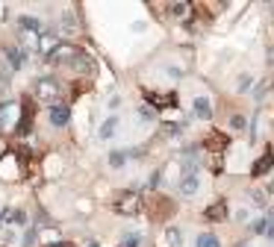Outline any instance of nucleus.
I'll return each mask as SVG.
<instances>
[{"mask_svg":"<svg viewBox=\"0 0 274 247\" xmlns=\"http://www.w3.org/2000/svg\"><path fill=\"white\" fill-rule=\"evenodd\" d=\"M112 206H115V212H121V215H136V212H139V194H136V191H121L118 197L112 200Z\"/></svg>","mask_w":274,"mask_h":247,"instance_id":"obj_1","label":"nucleus"},{"mask_svg":"<svg viewBox=\"0 0 274 247\" xmlns=\"http://www.w3.org/2000/svg\"><path fill=\"white\" fill-rule=\"evenodd\" d=\"M36 94L38 100H48V103H56V97H59V82L56 80H38L36 82Z\"/></svg>","mask_w":274,"mask_h":247,"instance_id":"obj_2","label":"nucleus"},{"mask_svg":"<svg viewBox=\"0 0 274 247\" xmlns=\"http://www.w3.org/2000/svg\"><path fill=\"white\" fill-rule=\"evenodd\" d=\"M171 212H174V203H168V200H162L159 194H156V197L151 200V215H154L156 221H159V218H168Z\"/></svg>","mask_w":274,"mask_h":247,"instance_id":"obj_3","label":"nucleus"},{"mask_svg":"<svg viewBox=\"0 0 274 247\" xmlns=\"http://www.w3.org/2000/svg\"><path fill=\"white\" fill-rule=\"evenodd\" d=\"M195 191H198V174L189 171V174L180 176V194H183V197H192Z\"/></svg>","mask_w":274,"mask_h":247,"instance_id":"obj_4","label":"nucleus"},{"mask_svg":"<svg viewBox=\"0 0 274 247\" xmlns=\"http://www.w3.org/2000/svg\"><path fill=\"white\" fill-rule=\"evenodd\" d=\"M50 121H53V127H65V124L71 121V109H68L65 103H62V106L56 103L53 109H50Z\"/></svg>","mask_w":274,"mask_h":247,"instance_id":"obj_5","label":"nucleus"},{"mask_svg":"<svg viewBox=\"0 0 274 247\" xmlns=\"http://www.w3.org/2000/svg\"><path fill=\"white\" fill-rule=\"evenodd\" d=\"M203 218H206V221H227V203H224V200L213 203L209 209L203 212Z\"/></svg>","mask_w":274,"mask_h":247,"instance_id":"obj_6","label":"nucleus"},{"mask_svg":"<svg viewBox=\"0 0 274 247\" xmlns=\"http://www.w3.org/2000/svg\"><path fill=\"white\" fill-rule=\"evenodd\" d=\"M271 162H274V153L265 150L260 159H257V165H254V171H250V174H254V176H262L265 171H268V168H271Z\"/></svg>","mask_w":274,"mask_h":247,"instance_id":"obj_7","label":"nucleus"},{"mask_svg":"<svg viewBox=\"0 0 274 247\" xmlns=\"http://www.w3.org/2000/svg\"><path fill=\"white\" fill-rule=\"evenodd\" d=\"M18 27H21V33L41 35V24H38L36 18H30V15H21V18H18Z\"/></svg>","mask_w":274,"mask_h":247,"instance_id":"obj_8","label":"nucleus"},{"mask_svg":"<svg viewBox=\"0 0 274 247\" xmlns=\"http://www.w3.org/2000/svg\"><path fill=\"white\" fill-rule=\"evenodd\" d=\"M30 124H33V100H30V97H24V115H21L18 132H30Z\"/></svg>","mask_w":274,"mask_h":247,"instance_id":"obj_9","label":"nucleus"},{"mask_svg":"<svg viewBox=\"0 0 274 247\" xmlns=\"http://www.w3.org/2000/svg\"><path fill=\"white\" fill-rule=\"evenodd\" d=\"M195 115L203 118V121H209V118H213V106H209L206 97H198V100H195Z\"/></svg>","mask_w":274,"mask_h":247,"instance_id":"obj_10","label":"nucleus"},{"mask_svg":"<svg viewBox=\"0 0 274 247\" xmlns=\"http://www.w3.org/2000/svg\"><path fill=\"white\" fill-rule=\"evenodd\" d=\"M6 59H9V65L18 71L24 65V50H21V47H6Z\"/></svg>","mask_w":274,"mask_h":247,"instance_id":"obj_11","label":"nucleus"},{"mask_svg":"<svg viewBox=\"0 0 274 247\" xmlns=\"http://www.w3.org/2000/svg\"><path fill=\"white\" fill-rule=\"evenodd\" d=\"M203 147H213V153H221V150H227V139L218 136V132H213L209 139L203 141Z\"/></svg>","mask_w":274,"mask_h":247,"instance_id":"obj_12","label":"nucleus"},{"mask_svg":"<svg viewBox=\"0 0 274 247\" xmlns=\"http://www.w3.org/2000/svg\"><path fill=\"white\" fill-rule=\"evenodd\" d=\"M115 132H118V118H107L100 127V139H112Z\"/></svg>","mask_w":274,"mask_h":247,"instance_id":"obj_13","label":"nucleus"},{"mask_svg":"<svg viewBox=\"0 0 274 247\" xmlns=\"http://www.w3.org/2000/svg\"><path fill=\"white\" fill-rule=\"evenodd\" d=\"M165 238H168V247H180V244H183V233H180V227H168Z\"/></svg>","mask_w":274,"mask_h":247,"instance_id":"obj_14","label":"nucleus"},{"mask_svg":"<svg viewBox=\"0 0 274 247\" xmlns=\"http://www.w3.org/2000/svg\"><path fill=\"white\" fill-rule=\"evenodd\" d=\"M195 247H221V241H218L213 233H201L198 241H195Z\"/></svg>","mask_w":274,"mask_h":247,"instance_id":"obj_15","label":"nucleus"},{"mask_svg":"<svg viewBox=\"0 0 274 247\" xmlns=\"http://www.w3.org/2000/svg\"><path fill=\"white\" fill-rule=\"evenodd\" d=\"M12 112H15L12 103H0V127H9L12 124Z\"/></svg>","mask_w":274,"mask_h":247,"instance_id":"obj_16","label":"nucleus"},{"mask_svg":"<svg viewBox=\"0 0 274 247\" xmlns=\"http://www.w3.org/2000/svg\"><path fill=\"white\" fill-rule=\"evenodd\" d=\"M9 221H12V223H18V227H21V223H27L24 209H12V212H9Z\"/></svg>","mask_w":274,"mask_h":247,"instance_id":"obj_17","label":"nucleus"},{"mask_svg":"<svg viewBox=\"0 0 274 247\" xmlns=\"http://www.w3.org/2000/svg\"><path fill=\"white\" fill-rule=\"evenodd\" d=\"M139 244H142V235H136V233L124 235V241H121V247H139Z\"/></svg>","mask_w":274,"mask_h":247,"instance_id":"obj_18","label":"nucleus"},{"mask_svg":"<svg viewBox=\"0 0 274 247\" xmlns=\"http://www.w3.org/2000/svg\"><path fill=\"white\" fill-rule=\"evenodd\" d=\"M171 9H174V15H177V18H186V15H189V3H174V6H171Z\"/></svg>","mask_w":274,"mask_h":247,"instance_id":"obj_19","label":"nucleus"},{"mask_svg":"<svg viewBox=\"0 0 274 247\" xmlns=\"http://www.w3.org/2000/svg\"><path fill=\"white\" fill-rule=\"evenodd\" d=\"M250 197H254V203H257V206H265V191H254Z\"/></svg>","mask_w":274,"mask_h":247,"instance_id":"obj_20","label":"nucleus"},{"mask_svg":"<svg viewBox=\"0 0 274 247\" xmlns=\"http://www.w3.org/2000/svg\"><path fill=\"white\" fill-rule=\"evenodd\" d=\"M230 124H233V129H242V127H245V118H242V115H233V118H230Z\"/></svg>","mask_w":274,"mask_h":247,"instance_id":"obj_21","label":"nucleus"},{"mask_svg":"<svg viewBox=\"0 0 274 247\" xmlns=\"http://www.w3.org/2000/svg\"><path fill=\"white\" fill-rule=\"evenodd\" d=\"M109 162L115 165V168H118V165H124V153H112V156H109Z\"/></svg>","mask_w":274,"mask_h":247,"instance_id":"obj_22","label":"nucleus"},{"mask_svg":"<svg viewBox=\"0 0 274 247\" xmlns=\"http://www.w3.org/2000/svg\"><path fill=\"white\" fill-rule=\"evenodd\" d=\"M36 241V230H27V238H24V247H33Z\"/></svg>","mask_w":274,"mask_h":247,"instance_id":"obj_23","label":"nucleus"},{"mask_svg":"<svg viewBox=\"0 0 274 247\" xmlns=\"http://www.w3.org/2000/svg\"><path fill=\"white\" fill-rule=\"evenodd\" d=\"M239 80H242V82H239V88L245 92V88H248V85H250V77H248V74H245V77H239Z\"/></svg>","mask_w":274,"mask_h":247,"instance_id":"obj_24","label":"nucleus"},{"mask_svg":"<svg viewBox=\"0 0 274 247\" xmlns=\"http://www.w3.org/2000/svg\"><path fill=\"white\" fill-rule=\"evenodd\" d=\"M86 247H97V244H95V241H89V244H86Z\"/></svg>","mask_w":274,"mask_h":247,"instance_id":"obj_25","label":"nucleus"},{"mask_svg":"<svg viewBox=\"0 0 274 247\" xmlns=\"http://www.w3.org/2000/svg\"><path fill=\"white\" fill-rule=\"evenodd\" d=\"M50 247H65V244H50Z\"/></svg>","mask_w":274,"mask_h":247,"instance_id":"obj_26","label":"nucleus"}]
</instances>
